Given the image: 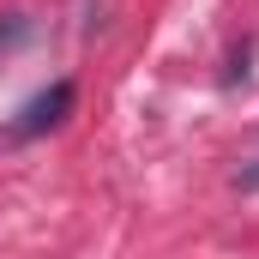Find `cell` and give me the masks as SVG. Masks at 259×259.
Listing matches in <instances>:
<instances>
[{"mask_svg":"<svg viewBox=\"0 0 259 259\" xmlns=\"http://www.w3.org/2000/svg\"><path fill=\"white\" fill-rule=\"evenodd\" d=\"M235 187H247V193H259V151L247 157V169H235Z\"/></svg>","mask_w":259,"mask_h":259,"instance_id":"cell-2","label":"cell"},{"mask_svg":"<svg viewBox=\"0 0 259 259\" xmlns=\"http://www.w3.org/2000/svg\"><path fill=\"white\" fill-rule=\"evenodd\" d=\"M72 97H78V91H72L66 78H61V84H49L42 97H30V103H24V115H18V121L6 127V139H36V133L61 127L66 115H72Z\"/></svg>","mask_w":259,"mask_h":259,"instance_id":"cell-1","label":"cell"}]
</instances>
